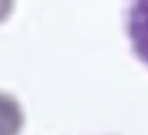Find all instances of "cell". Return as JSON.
I'll use <instances>...</instances> for the list:
<instances>
[{
  "label": "cell",
  "instance_id": "cell-1",
  "mask_svg": "<svg viewBox=\"0 0 148 135\" xmlns=\"http://www.w3.org/2000/svg\"><path fill=\"white\" fill-rule=\"evenodd\" d=\"M124 27L134 54L148 65V0H126Z\"/></svg>",
  "mask_w": 148,
  "mask_h": 135
},
{
  "label": "cell",
  "instance_id": "cell-2",
  "mask_svg": "<svg viewBox=\"0 0 148 135\" xmlns=\"http://www.w3.org/2000/svg\"><path fill=\"white\" fill-rule=\"evenodd\" d=\"M26 124L21 102L10 92L0 91V135H19Z\"/></svg>",
  "mask_w": 148,
  "mask_h": 135
},
{
  "label": "cell",
  "instance_id": "cell-3",
  "mask_svg": "<svg viewBox=\"0 0 148 135\" xmlns=\"http://www.w3.org/2000/svg\"><path fill=\"white\" fill-rule=\"evenodd\" d=\"M14 7H16V0H0V24L10 19Z\"/></svg>",
  "mask_w": 148,
  "mask_h": 135
}]
</instances>
